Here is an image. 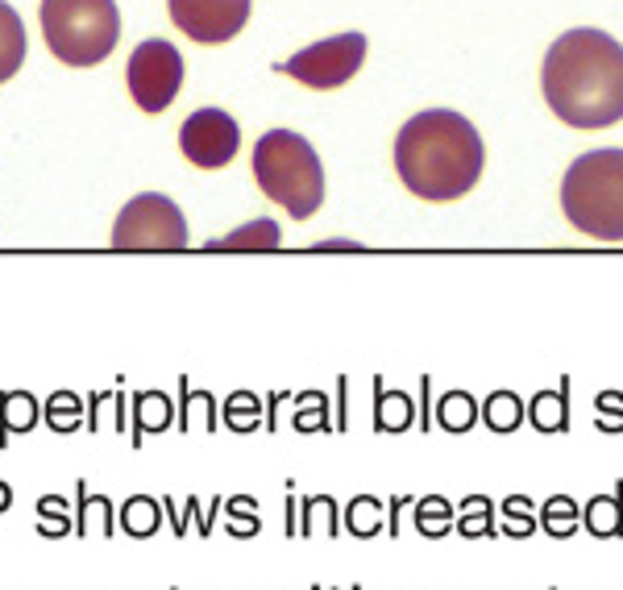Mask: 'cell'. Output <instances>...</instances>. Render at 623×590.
<instances>
[{"instance_id":"1","label":"cell","mask_w":623,"mask_h":590,"mask_svg":"<svg viewBox=\"0 0 623 590\" xmlns=\"http://www.w3.org/2000/svg\"><path fill=\"white\" fill-rule=\"evenodd\" d=\"M541 88L574 130L615 125L623 121V46L603 30H569L548 46Z\"/></svg>"},{"instance_id":"2","label":"cell","mask_w":623,"mask_h":590,"mask_svg":"<svg viewBox=\"0 0 623 590\" xmlns=\"http://www.w3.org/2000/svg\"><path fill=\"white\" fill-rule=\"evenodd\" d=\"M487 167L482 137L461 113L449 109H429L412 116L396 137V171L403 188L420 200H461L466 191L478 188Z\"/></svg>"},{"instance_id":"3","label":"cell","mask_w":623,"mask_h":590,"mask_svg":"<svg viewBox=\"0 0 623 590\" xmlns=\"http://www.w3.org/2000/svg\"><path fill=\"white\" fill-rule=\"evenodd\" d=\"M561 209L578 233L623 242V151H590L561 179Z\"/></svg>"},{"instance_id":"4","label":"cell","mask_w":623,"mask_h":590,"mask_svg":"<svg viewBox=\"0 0 623 590\" xmlns=\"http://www.w3.org/2000/svg\"><path fill=\"white\" fill-rule=\"evenodd\" d=\"M254 179L266 200L283 204L287 216L308 221L324 204V167L312 142L291 130H270L254 146Z\"/></svg>"},{"instance_id":"5","label":"cell","mask_w":623,"mask_h":590,"mask_svg":"<svg viewBox=\"0 0 623 590\" xmlns=\"http://www.w3.org/2000/svg\"><path fill=\"white\" fill-rule=\"evenodd\" d=\"M42 38L67 67H96L121 42L116 0H42Z\"/></svg>"},{"instance_id":"6","label":"cell","mask_w":623,"mask_h":590,"mask_svg":"<svg viewBox=\"0 0 623 590\" xmlns=\"http://www.w3.org/2000/svg\"><path fill=\"white\" fill-rule=\"evenodd\" d=\"M113 249H183L188 246V221L175 200L158 191H142L121 209L113 221Z\"/></svg>"},{"instance_id":"7","label":"cell","mask_w":623,"mask_h":590,"mask_svg":"<svg viewBox=\"0 0 623 590\" xmlns=\"http://www.w3.org/2000/svg\"><path fill=\"white\" fill-rule=\"evenodd\" d=\"M125 79H130L133 104L142 113H163L183 88V58L167 38H146L133 46Z\"/></svg>"},{"instance_id":"8","label":"cell","mask_w":623,"mask_h":590,"mask_svg":"<svg viewBox=\"0 0 623 590\" xmlns=\"http://www.w3.org/2000/svg\"><path fill=\"white\" fill-rule=\"evenodd\" d=\"M361 63H366V34H333L300 55H291L279 71L316 88V92H329V88H341L358 76Z\"/></svg>"},{"instance_id":"9","label":"cell","mask_w":623,"mask_h":590,"mask_svg":"<svg viewBox=\"0 0 623 590\" xmlns=\"http://www.w3.org/2000/svg\"><path fill=\"white\" fill-rule=\"evenodd\" d=\"M242 146V130L237 121L221 109H196L179 130V151L191 167H204V171H221L233 163V154Z\"/></svg>"},{"instance_id":"10","label":"cell","mask_w":623,"mask_h":590,"mask_svg":"<svg viewBox=\"0 0 623 590\" xmlns=\"http://www.w3.org/2000/svg\"><path fill=\"white\" fill-rule=\"evenodd\" d=\"M167 13L191 42L221 46L246 30L249 0H167Z\"/></svg>"},{"instance_id":"11","label":"cell","mask_w":623,"mask_h":590,"mask_svg":"<svg viewBox=\"0 0 623 590\" xmlns=\"http://www.w3.org/2000/svg\"><path fill=\"white\" fill-rule=\"evenodd\" d=\"M582 524L599 541H620L623 536V482H615L611 496H594L582 508Z\"/></svg>"},{"instance_id":"12","label":"cell","mask_w":623,"mask_h":590,"mask_svg":"<svg viewBox=\"0 0 623 590\" xmlns=\"http://www.w3.org/2000/svg\"><path fill=\"white\" fill-rule=\"evenodd\" d=\"M25 63V25H21L18 9L0 0V84L13 79Z\"/></svg>"},{"instance_id":"13","label":"cell","mask_w":623,"mask_h":590,"mask_svg":"<svg viewBox=\"0 0 623 590\" xmlns=\"http://www.w3.org/2000/svg\"><path fill=\"white\" fill-rule=\"evenodd\" d=\"M283 246V229L275 221H249V225L233 229L229 237L208 242V249H279Z\"/></svg>"},{"instance_id":"14","label":"cell","mask_w":623,"mask_h":590,"mask_svg":"<svg viewBox=\"0 0 623 590\" xmlns=\"http://www.w3.org/2000/svg\"><path fill=\"white\" fill-rule=\"evenodd\" d=\"M163 524V508L146 496H133L125 508H121V533L133 536V541H151Z\"/></svg>"},{"instance_id":"15","label":"cell","mask_w":623,"mask_h":590,"mask_svg":"<svg viewBox=\"0 0 623 590\" xmlns=\"http://www.w3.org/2000/svg\"><path fill=\"white\" fill-rule=\"evenodd\" d=\"M300 536L316 533V520H324V536H341V508L333 496H308L300 499Z\"/></svg>"},{"instance_id":"16","label":"cell","mask_w":623,"mask_h":590,"mask_svg":"<svg viewBox=\"0 0 623 590\" xmlns=\"http://www.w3.org/2000/svg\"><path fill=\"white\" fill-rule=\"evenodd\" d=\"M345 528L349 536H358V541H370L387 528V515H382V503L375 496H358L349 508H345Z\"/></svg>"},{"instance_id":"17","label":"cell","mask_w":623,"mask_h":590,"mask_svg":"<svg viewBox=\"0 0 623 590\" xmlns=\"http://www.w3.org/2000/svg\"><path fill=\"white\" fill-rule=\"evenodd\" d=\"M457 533L466 536V541H491V536H499V533H494L491 499H482V496L461 499V520H457Z\"/></svg>"},{"instance_id":"18","label":"cell","mask_w":623,"mask_h":590,"mask_svg":"<svg viewBox=\"0 0 623 590\" xmlns=\"http://www.w3.org/2000/svg\"><path fill=\"white\" fill-rule=\"evenodd\" d=\"M412 515H415L420 536H429V541H441V536H449V528H454V508H449L441 496L420 499Z\"/></svg>"},{"instance_id":"19","label":"cell","mask_w":623,"mask_h":590,"mask_svg":"<svg viewBox=\"0 0 623 590\" xmlns=\"http://www.w3.org/2000/svg\"><path fill=\"white\" fill-rule=\"evenodd\" d=\"M100 524V533L113 541V503L104 496H88V487L79 482V520H76V536H88V528Z\"/></svg>"},{"instance_id":"20","label":"cell","mask_w":623,"mask_h":590,"mask_svg":"<svg viewBox=\"0 0 623 590\" xmlns=\"http://www.w3.org/2000/svg\"><path fill=\"white\" fill-rule=\"evenodd\" d=\"M436 420L445 424V433H466L474 420H478V403L466 391H449L445 400L436 403Z\"/></svg>"},{"instance_id":"21","label":"cell","mask_w":623,"mask_h":590,"mask_svg":"<svg viewBox=\"0 0 623 590\" xmlns=\"http://www.w3.org/2000/svg\"><path fill=\"white\" fill-rule=\"evenodd\" d=\"M532 424L541 433H561L569 424V408H566V387L553 391V396H536L532 400Z\"/></svg>"},{"instance_id":"22","label":"cell","mask_w":623,"mask_h":590,"mask_svg":"<svg viewBox=\"0 0 623 590\" xmlns=\"http://www.w3.org/2000/svg\"><path fill=\"white\" fill-rule=\"evenodd\" d=\"M541 520H545V533L553 536V541H566V536L578 533V520H582V512H578V503H574V499L557 496L553 503H545Z\"/></svg>"},{"instance_id":"23","label":"cell","mask_w":623,"mask_h":590,"mask_svg":"<svg viewBox=\"0 0 623 590\" xmlns=\"http://www.w3.org/2000/svg\"><path fill=\"white\" fill-rule=\"evenodd\" d=\"M482 420L491 424L494 433H515V424L524 420V408L511 391H494L491 400L482 403Z\"/></svg>"},{"instance_id":"24","label":"cell","mask_w":623,"mask_h":590,"mask_svg":"<svg viewBox=\"0 0 623 590\" xmlns=\"http://www.w3.org/2000/svg\"><path fill=\"white\" fill-rule=\"evenodd\" d=\"M38 533L46 536V541H58V536H71V515H67V508H63V499L58 496H46L38 503Z\"/></svg>"},{"instance_id":"25","label":"cell","mask_w":623,"mask_h":590,"mask_svg":"<svg viewBox=\"0 0 623 590\" xmlns=\"http://www.w3.org/2000/svg\"><path fill=\"white\" fill-rule=\"evenodd\" d=\"M536 533V520H532V503L529 496H511L503 503V536H515V541H524V536Z\"/></svg>"},{"instance_id":"26","label":"cell","mask_w":623,"mask_h":590,"mask_svg":"<svg viewBox=\"0 0 623 590\" xmlns=\"http://www.w3.org/2000/svg\"><path fill=\"white\" fill-rule=\"evenodd\" d=\"M375 424L378 428H391V433H399V428H408L412 424V400L408 396H382L375 408Z\"/></svg>"},{"instance_id":"27","label":"cell","mask_w":623,"mask_h":590,"mask_svg":"<svg viewBox=\"0 0 623 590\" xmlns=\"http://www.w3.org/2000/svg\"><path fill=\"white\" fill-rule=\"evenodd\" d=\"M34 424V400L30 396H4V433H21Z\"/></svg>"},{"instance_id":"28","label":"cell","mask_w":623,"mask_h":590,"mask_svg":"<svg viewBox=\"0 0 623 590\" xmlns=\"http://www.w3.org/2000/svg\"><path fill=\"white\" fill-rule=\"evenodd\" d=\"M137 420H142V433H146V428H158V424L167 420V403H163V396H142V412H137Z\"/></svg>"},{"instance_id":"29","label":"cell","mask_w":623,"mask_h":590,"mask_svg":"<svg viewBox=\"0 0 623 590\" xmlns=\"http://www.w3.org/2000/svg\"><path fill=\"white\" fill-rule=\"evenodd\" d=\"M412 499L408 496H399V499H391V512H387V536L396 541V536H403V524H399V515H403V508H408Z\"/></svg>"},{"instance_id":"30","label":"cell","mask_w":623,"mask_h":590,"mask_svg":"<svg viewBox=\"0 0 623 590\" xmlns=\"http://www.w3.org/2000/svg\"><path fill=\"white\" fill-rule=\"evenodd\" d=\"M9 503H13V491H9V487H4V482H0V512H4V508H9Z\"/></svg>"},{"instance_id":"31","label":"cell","mask_w":623,"mask_h":590,"mask_svg":"<svg viewBox=\"0 0 623 590\" xmlns=\"http://www.w3.org/2000/svg\"><path fill=\"white\" fill-rule=\"evenodd\" d=\"M354 590H361V587H354Z\"/></svg>"}]
</instances>
